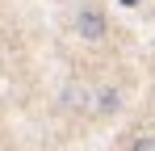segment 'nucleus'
<instances>
[{
    "mask_svg": "<svg viewBox=\"0 0 155 151\" xmlns=\"http://www.w3.org/2000/svg\"><path fill=\"white\" fill-rule=\"evenodd\" d=\"M76 38L92 42V46L109 38V17H105L97 4H84V8H76Z\"/></svg>",
    "mask_w": 155,
    "mask_h": 151,
    "instance_id": "f257e3e1",
    "label": "nucleus"
},
{
    "mask_svg": "<svg viewBox=\"0 0 155 151\" xmlns=\"http://www.w3.org/2000/svg\"><path fill=\"white\" fill-rule=\"evenodd\" d=\"M122 109V92L117 88H101L97 92V113H117Z\"/></svg>",
    "mask_w": 155,
    "mask_h": 151,
    "instance_id": "f03ea898",
    "label": "nucleus"
},
{
    "mask_svg": "<svg viewBox=\"0 0 155 151\" xmlns=\"http://www.w3.org/2000/svg\"><path fill=\"white\" fill-rule=\"evenodd\" d=\"M130 151H155V139H151V130H147V134H138V139L130 143Z\"/></svg>",
    "mask_w": 155,
    "mask_h": 151,
    "instance_id": "7ed1b4c3",
    "label": "nucleus"
}]
</instances>
